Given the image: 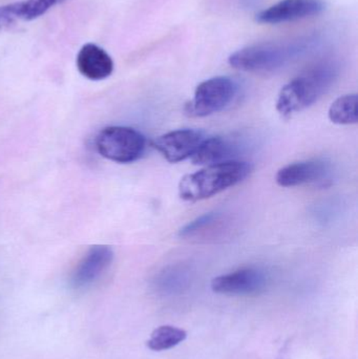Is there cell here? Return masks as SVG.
<instances>
[{
    "label": "cell",
    "instance_id": "1",
    "mask_svg": "<svg viewBox=\"0 0 358 359\" xmlns=\"http://www.w3.org/2000/svg\"><path fill=\"white\" fill-rule=\"evenodd\" d=\"M319 35H306L281 41L261 42L246 46L229 57L235 69L252 73L277 71L319 48Z\"/></svg>",
    "mask_w": 358,
    "mask_h": 359
},
{
    "label": "cell",
    "instance_id": "2",
    "mask_svg": "<svg viewBox=\"0 0 358 359\" xmlns=\"http://www.w3.org/2000/svg\"><path fill=\"white\" fill-rule=\"evenodd\" d=\"M338 75L340 65L336 61L317 63L282 88L277 97V111L283 117L304 111L333 86Z\"/></svg>",
    "mask_w": 358,
    "mask_h": 359
},
{
    "label": "cell",
    "instance_id": "3",
    "mask_svg": "<svg viewBox=\"0 0 358 359\" xmlns=\"http://www.w3.org/2000/svg\"><path fill=\"white\" fill-rule=\"evenodd\" d=\"M252 170L249 163L237 160L206 166L181 180L179 194L187 202L205 200L241 183Z\"/></svg>",
    "mask_w": 358,
    "mask_h": 359
},
{
    "label": "cell",
    "instance_id": "4",
    "mask_svg": "<svg viewBox=\"0 0 358 359\" xmlns=\"http://www.w3.org/2000/svg\"><path fill=\"white\" fill-rule=\"evenodd\" d=\"M96 147L102 157L117 163H132L142 157L146 149L145 137L128 126L103 128L96 138Z\"/></svg>",
    "mask_w": 358,
    "mask_h": 359
},
{
    "label": "cell",
    "instance_id": "5",
    "mask_svg": "<svg viewBox=\"0 0 358 359\" xmlns=\"http://www.w3.org/2000/svg\"><path fill=\"white\" fill-rule=\"evenodd\" d=\"M237 88V82L226 76L205 80L198 86L193 100L185 107V113L189 117L197 118L218 113L233 102Z\"/></svg>",
    "mask_w": 358,
    "mask_h": 359
},
{
    "label": "cell",
    "instance_id": "6",
    "mask_svg": "<svg viewBox=\"0 0 358 359\" xmlns=\"http://www.w3.org/2000/svg\"><path fill=\"white\" fill-rule=\"evenodd\" d=\"M268 284L269 276L266 272L249 267L216 276L210 286L218 294L254 295L266 290Z\"/></svg>",
    "mask_w": 358,
    "mask_h": 359
},
{
    "label": "cell",
    "instance_id": "7",
    "mask_svg": "<svg viewBox=\"0 0 358 359\" xmlns=\"http://www.w3.org/2000/svg\"><path fill=\"white\" fill-rule=\"evenodd\" d=\"M204 139L200 130L184 128L162 135L153 147L170 163H178L193 157Z\"/></svg>",
    "mask_w": 358,
    "mask_h": 359
},
{
    "label": "cell",
    "instance_id": "8",
    "mask_svg": "<svg viewBox=\"0 0 358 359\" xmlns=\"http://www.w3.org/2000/svg\"><path fill=\"white\" fill-rule=\"evenodd\" d=\"M326 8L324 0H281L256 15L263 25H280L321 14Z\"/></svg>",
    "mask_w": 358,
    "mask_h": 359
},
{
    "label": "cell",
    "instance_id": "9",
    "mask_svg": "<svg viewBox=\"0 0 358 359\" xmlns=\"http://www.w3.org/2000/svg\"><path fill=\"white\" fill-rule=\"evenodd\" d=\"M332 168L329 163L319 160L296 162L281 168L275 181L282 187L313 185L325 186L331 179Z\"/></svg>",
    "mask_w": 358,
    "mask_h": 359
},
{
    "label": "cell",
    "instance_id": "10",
    "mask_svg": "<svg viewBox=\"0 0 358 359\" xmlns=\"http://www.w3.org/2000/svg\"><path fill=\"white\" fill-rule=\"evenodd\" d=\"M113 252L107 246H94L80 259L71 276L74 289H84L96 283L113 263Z\"/></svg>",
    "mask_w": 358,
    "mask_h": 359
},
{
    "label": "cell",
    "instance_id": "11",
    "mask_svg": "<svg viewBox=\"0 0 358 359\" xmlns=\"http://www.w3.org/2000/svg\"><path fill=\"white\" fill-rule=\"evenodd\" d=\"M239 151L240 145L233 139L224 137L205 138L193 154L191 161L195 165L205 166L235 161Z\"/></svg>",
    "mask_w": 358,
    "mask_h": 359
},
{
    "label": "cell",
    "instance_id": "12",
    "mask_svg": "<svg viewBox=\"0 0 358 359\" xmlns=\"http://www.w3.org/2000/svg\"><path fill=\"white\" fill-rule=\"evenodd\" d=\"M77 67L84 77L90 80H103L113 71L111 57L100 46L88 43L82 46L77 56Z\"/></svg>",
    "mask_w": 358,
    "mask_h": 359
},
{
    "label": "cell",
    "instance_id": "13",
    "mask_svg": "<svg viewBox=\"0 0 358 359\" xmlns=\"http://www.w3.org/2000/svg\"><path fill=\"white\" fill-rule=\"evenodd\" d=\"M187 332L174 326H161L151 333L146 345L155 352L166 351L180 345L186 339Z\"/></svg>",
    "mask_w": 358,
    "mask_h": 359
},
{
    "label": "cell",
    "instance_id": "14",
    "mask_svg": "<svg viewBox=\"0 0 358 359\" xmlns=\"http://www.w3.org/2000/svg\"><path fill=\"white\" fill-rule=\"evenodd\" d=\"M330 121L338 126H351L357 124V95L349 94L336 99L328 111Z\"/></svg>",
    "mask_w": 358,
    "mask_h": 359
},
{
    "label": "cell",
    "instance_id": "15",
    "mask_svg": "<svg viewBox=\"0 0 358 359\" xmlns=\"http://www.w3.org/2000/svg\"><path fill=\"white\" fill-rule=\"evenodd\" d=\"M222 215L219 212H208L191 223L185 225L179 232V236L183 238H206L214 233V228H218L222 223Z\"/></svg>",
    "mask_w": 358,
    "mask_h": 359
},
{
    "label": "cell",
    "instance_id": "16",
    "mask_svg": "<svg viewBox=\"0 0 358 359\" xmlns=\"http://www.w3.org/2000/svg\"><path fill=\"white\" fill-rule=\"evenodd\" d=\"M189 276L182 269H170L162 272L158 278L156 286L164 294L181 292L188 286Z\"/></svg>",
    "mask_w": 358,
    "mask_h": 359
},
{
    "label": "cell",
    "instance_id": "17",
    "mask_svg": "<svg viewBox=\"0 0 358 359\" xmlns=\"http://www.w3.org/2000/svg\"><path fill=\"white\" fill-rule=\"evenodd\" d=\"M65 0H21L16 1L19 21L33 20L46 14L48 10Z\"/></svg>",
    "mask_w": 358,
    "mask_h": 359
},
{
    "label": "cell",
    "instance_id": "18",
    "mask_svg": "<svg viewBox=\"0 0 358 359\" xmlns=\"http://www.w3.org/2000/svg\"><path fill=\"white\" fill-rule=\"evenodd\" d=\"M18 21V13L15 2L0 6V29H8Z\"/></svg>",
    "mask_w": 358,
    "mask_h": 359
}]
</instances>
